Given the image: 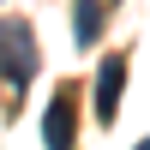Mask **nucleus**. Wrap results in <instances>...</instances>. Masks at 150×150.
<instances>
[{
    "label": "nucleus",
    "instance_id": "f257e3e1",
    "mask_svg": "<svg viewBox=\"0 0 150 150\" xmlns=\"http://www.w3.org/2000/svg\"><path fill=\"white\" fill-rule=\"evenodd\" d=\"M36 66H42V48H36L30 18H0V84L12 96H24L30 78H36Z\"/></svg>",
    "mask_w": 150,
    "mask_h": 150
},
{
    "label": "nucleus",
    "instance_id": "f03ea898",
    "mask_svg": "<svg viewBox=\"0 0 150 150\" xmlns=\"http://www.w3.org/2000/svg\"><path fill=\"white\" fill-rule=\"evenodd\" d=\"M126 78H132V60H126V54H102V66H96V120H102V126L120 114Z\"/></svg>",
    "mask_w": 150,
    "mask_h": 150
},
{
    "label": "nucleus",
    "instance_id": "7ed1b4c3",
    "mask_svg": "<svg viewBox=\"0 0 150 150\" xmlns=\"http://www.w3.org/2000/svg\"><path fill=\"white\" fill-rule=\"evenodd\" d=\"M72 132H78V96L54 90L48 108H42V144L48 150H72Z\"/></svg>",
    "mask_w": 150,
    "mask_h": 150
},
{
    "label": "nucleus",
    "instance_id": "20e7f679",
    "mask_svg": "<svg viewBox=\"0 0 150 150\" xmlns=\"http://www.w3.org/2000/svg\"><path fill=\"white\" fill-rule=\"evenodd\" d=\"M102 24H108V0H72V42L78 48H90L102 36Z\"/></svg>",
    "mask_w": 150,
    "mask_h": 150
},
{
    "label": "nucleus",
    "instance_id": "39448f33",
    "mask_svg": "<svg viewBox=\"0 0 150 150\" xmlns=\"http://www.w3.org/2000/svg\"><path fill=\"white\" fill-rule=\"evenodd\" d=\"M132 150H150V138H144V144H132Z\"/></svg>",
    "mask_w": 150,
    "mask_h": 150
}]
</instances>
